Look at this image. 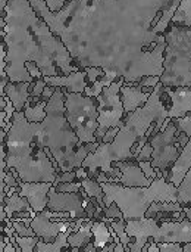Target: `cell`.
I'll return each instance as SVG.
<instances>
[{"instance_id": "6da1fadb", "label": "cell", "mask_w": 191, "mask_h": 252, "mask_svg": "<svg viewBox=\"0 0 191 252\" xmlns=\"http://www.w3.org/2000/svg\"><path fill=\"white\" fill-rule=\"evenodd\" d=\"M183 0H72L53 13L31 3L65 43L80 69L102 68L125 83L161 77L165 32Z\"/></svg>"}, {"instance_id": "7a4b0ae2", "label": "cell", "mask_w": 191, "mask_h": 252, "mask_svg": "<svg viewBox=\"0 0 191 252\" xmlns=\"http://www.w3.org/2000/svg\"><path fill=\"white\" fill-rule=\"evenodd\" d=\"M1 41L6 44V74L10 83H34L27 69L37 63L43 78L80 71L65 43L37 13L29 0H9L0 15Z\"/></svg>"}, {"instance_id": "3957f363", "label": "cell", "mask_w": 191, "mask_h": 252, "mask_svg": "<svg viewBox=\"0 0 191 252\" xmlns=\"http://www.w3.org/2000/svg\"><path fill=\"white\" fill-rule=\"evenodd\" d=\"M169 109L171 99L166 93V89L159 83L153 89L150 99L144 106L127 114L124 126L121 127L115 140L110 143H100L99 148L85 158L82 167L88 170L90 179L96 180L99 174L97 170L109 177L119 179L121 170L113 167V164L122 161H136L133 148L140 139L146 137L152 126H156V133L161 131L164 123L169 118Z\"/></svg>"}, {"instance_id": "277c9868", "label": "cell", "mask_w": 191, "mask_h": 252, "mask_svg": "<svg viewBox=\"0 0 191 252\" xmlns=\"http://www.w3.org/2000/svg\"><path fill=\"white\" fill-rule=\"evenodd\" d=\"M6 149L7 170H15L22 182H56L57 173L44 146L41 123H29L24 112H15Z\"/></svg>"}, {"instance_id": "5b68a950", "label": "cell", "mask_w": 191, "mask_h": 252, "mask_svg": "<svg viewBox=\"0 0 191 252\" xmlns=\"http://www.w3.org/2000/svg\"><path fill=\"white\" fill-rule=\"evenodd\" d=\"M46 120L43 124L44 146L57 161L60 171L68 173L82 167L85 158L99 148V142L81 145L71 128L65 115V90L56 89L46 106Z\"/></svg>"}, {"instance_id": "8992f818", "label": "cell", "mask_w": 191, "mask_h": 252, "mask_svg": "<svg viewBox=\"0 0 191 252\" xmlns=\"http://www.w3.org/2000/svg\"><path fill=\"white\" fill-rule=\"evenodd\" d=\"M105 192V207L118 205L124 214V220H141L155 202H178V188L156 177L147 188H127L119 183H100Z\"/></svg>"}, {"instance_id": "52a82bcc", "label": "cell", "mask_w": 191, "mask_h": 252, "mask_svg": "<svg viewBox=\"0 0 191 252\" xmlns=\"http://www.w3.org/2000/svg\"><path fill=\"white\" fill-rule=\"evenodd\" d=\"M172 213H158L153 219L130 220L125 224L127 235L133 239L130 244L131 252H144V247L149 241L156 244L175 242L190 244L191 221L189 219L183 221H172Z\"/></svg>"}, {"instance_id": "ba28073f", "label": "cell", "mask_w": 191, "mask_h": 252, "mask_svg": "<svg viewBox=\"0 0 191 252\" xmlns=\"http://www.w3.org/2000/svg\"><path fill=\"white\" fill-rule=\"evenodd\" d=\"M164 72L161 84L164 87H191V27L171 24L166 30Z\"/></svg>"}, {"instance_id": "9c48e42d", "label": "cell", "mask_w": 191, "mask_h": 252, "mask_svg": "<svg viewBox=\"0 0 191 252\" xmlns=\"http://www.w3.org/2000/svg\"><path fill=\"white\" fill-rule=\"evenodd\" d=\"M65 115L81 145L97 142L96 133L99 128V111L97 100L94 97L65 90Z\"/></svg>"}, {"instance_id": "30bf717a", "label": "cell", "mask_w": 191, "mask_h": 252, "mask_svg": "<svg viewBox=\"0 0 191 252\" xmlns=\"http://www.w3.org/2000/svg\"><path fill=\"white\" fill-rule=\"evenodd\" d=\"M189 140L190 137H187L184 133H180L174 121L166 130L155 133L149 139V143L153 148L152 165L162 173L165 180H168L169 170L178 159L181 151L189 143Z\"/></svg>"}, {"instance_id": "8fae6325", "label": "cell", "mask_w": 191, "mask_h": 252, "mask_svg": "<svg viewBox=\"0 0 191 252\" xmlns=\"http://www.w3.org/2000/svg\"><path fill=\"white\" fill-rule=\"evenodd\" d=\"M125 80L119 78L113 81L110 86L105 87L103 92L96 97L97 100V111H99V128L96 133L97 142L102 143L103 136L108 130L115 127H122L124 120L127 117L124 103L121 99V89Z\"/></svg>"}, {"instance_id": "7c38bea8", "label": "cell", "mask_w": 191, "mask_h": 252, "mask_svg": "<svg viewBox=\"0 0 191 252\" xmlns=\"http://www.w3.org/2000/svg\"><path fill=\"white\" fill-rule=\"evenodd\" d=\"M47 210L59 211V213H69L72 220L87 217V211L84 208V198L81 193H62L57 192L55 186H52L49 192V204Z\"/></svg>"}, {"instance_id": "4fadbf2b", "label": "cell", "mask_w": 191, "mask_h": 252, "mask_svg": "<svg viewBox=\"0 0 191 252\" xmlns=\"http://www.w3.org/2000/svg\"><path fill=\"white\" fill-rule=\"evenodd\" d=\"M74 221H53L49 217L47 210L38 213L32 220V230L35 232V236L40 238L44 242H53L62 232H66L69 227H72Z\"/></svg>"}, {"instance_id": "5bb4252c", "label": "cell", "mask_w": 191, "mask_h": 252, "mask_svg": "<svg viewBox=\"0 0 191 252\" xmlns=\"http://www.w3.org/2000/svg\"><path fill=\"white\" fill-rule=\"evenodd\" d=\"M53 183L50 182H37V183H27L21 182L19 183V190L18 193L25 198L32 210L38 214L44 210H47L49 204V192L52 189Z\"/></svg>"}, {"instance_id": "9a60e30c", "label": "cell", "mask_w": 191, "mask_h": 252, "mask_svg": "<svg viewBox=\"0 0 191 252\" xmlns=\"http://www.w3.org/2000/svg\"><path fill=\"white\" fill-rule=\"evenodd\" d=\"M113 167L121 170L119 185L127 188H147L153 180L147 179L137 161H122L115 162Z\"/></svg>"}, {"instance_id": "2e32d148", "label": "cell", "mask_w": 191, "mask_h": 252, "mask_svg": "<svg viewBox=\"0 0 191 252\" xmlns=\"http://www.w3.org/2000/svg\"><path fill=\"white\" fill-rule=\"evenodd\" d=\"M44 81L47 83V86H52L55 89H65L71 93H85V89L88 87V77L85 69H80L69 75L44 77Z\"/></svg>"}, {"instance_id": "e0dca14e", "label": "cell", "mask_w": 191, "mask_h": 252, "mask_svg": "<svg viewBox=\"0 0 191 252\" xmlns=\"http://www.w3.org/2000/svg\"><path fill=\"white\" fill-rule=\"evenodd\" d=\"M152 92L143 89L138 83H124L121 89V99L124 103L125 114H131L138 108L144 106L150 99Z\"/></svg>"}, {"instance_id": "ac0fdd59", "label": "cell", "mask_w": 191, "mask_h": 252, "mask_svg": "<svg viewBox=\"0 0 191 252\" xmlns=\"http://www.w3.org/2000/svg\"><path fill=\"white\" fill-rule=\"evenodd\" d=\"M171 99L169 118L177 120L191 114V87H165Z\"/></svg>"}, {"instance_id": "d6986e66", "label": "cell", "mask_w": 191, "mask_h": 252, "mask_svg": "<svg viewBox=\"0 0 191 252\" xmlns=\"http://www.w3.org/2000/svg\"><path fill=\"white\" fill-rule=\"evenodd\" d=\"M191 168V139L189 143L184 146V149L181 151L178 159L175 161V164L172 165V168L169 170V177L168 182L172 183L174 186H180L183 183V180L186 179L187 173Z\"/></svg>"}, {"instance_id": "ffe728a7", "label": "cell", "mask_w": 191, "mask_h": 252, "mask_svg": "<svg viewBox=\"0 0 191 252\" xmlns=\"http://www.w3.org/2000/svg\"><path fill=\"white\" fill-rule=\"evenodd\" d=\"M32 83H9L4 89V96L12 102L16 112H22L31 97ZM3 96V97H4Z\"/></svg>"}, {"instance_id": "44dd1931", "label": "cell", "mask_w": 191, "mask_h": 252, "mask_svg": "<svg viewBox=\"0 0 191 252\" xmlns=\"http://www.w3.org/2000/svg\"><path fill=\"white\" fill-rule=\"evenodd\" d=\"M1 205H4V211L7 214V219H10V220L15 219V216L19 213H29L32 219L37 216V213L32 210L29 202L25 198H22L18 192H15L12 196H6L4 202Z\"/></svg>"}, {"instance_id": "7402d4cb", "label": "cell", "mask_w": 191, "mask_h": 252, "mask_svg": "<svg viewBox=\"0 0 191 252\" xmlns=\"http://www.w3.org/2000/svg\"><path fill=\"white\" fill-rule=\"evenodd\" d=\"M75 227L72 224V227H69L66 232H62L53 242H44V241H40L37 248H35V252H65L66 250H69V236L72 233H75Z\"/></svg>"}, {"instance_id": "603a6c76", "label": "cell", "mask_w": 191, "mask_h": 252, "mask_svg": "<svg viewBox=\"0 0 191 252\" xmlns=\"http://www.w3.org/2000/svg\"><path fill=\"white\" fill-rule=\"evenodd\" d=\"M46 106H47V100L29 97V100L27 102L22 112L29 123H43L46 120V115H47Z\"/></svg>"}, {"instance_id": "cb8c5ba5", "label": "cell", "mask_w": 191, "mask_h": 252, "mask_svg": "<svg viewBox=\"0 0 191 252\" xmlns=\"http://www.w3.org/2000/svg\"><path fill=\"white\" fill-rule=\"evenodd\" d=\"M93 226H94V220H90L88 223L82 224L81 229L75 233H72L68 239L69 247L71 248H80L84 250L90 242L94 241V235H93Z\"/></svg>"}, {"instance_id": "d4e9b609", "label": "cell", "mask_w": 191, "mask_h": 252, "mask_svg": "<svg viewBox=\"0 0 191 252\" xmlns=\"http://www.w3.org/2000/svg\"><path fill=\"white\" fill-rule=\"evenodd\" d=\"M93 235H94V247L97 248V251L103 250L105 247H108L109 244L113 242V238L109 232V226L105 224L103 221H94L93 226Z\"/></svg>"}, {"instance_id": "484cf974", "label": "cell", "mask_w": 191, "mask_h": 252, "mask_svg": "<svg viewBox=\"0 0 191 252\" xmlns=\"http://www.w3.org/2000/svg\"><path fill=\"white\" fill-rule=\"evenodd\" d=\"M81 183H82V189L87 192L88 198H91V199L97 201L100 207H105V204H103L105 192H103L102 185H100L97 180H93V179H90V177H87V179L81 180Z\"/></svg>"}, {"instance_id": "4316f807", "label": "cell", "mask_w": 191, "mask_h": 252, "mask_svg": "<svg viewBox=\"0 0 191 252\" xmlns=\"http://www.w3.org/2000/svg\"><path fill=\"white\" fill-rule=\"evenodd\" d=\"M158 213H184V207L180 202H155L146 213L147 219H153Z\"/></svg>"}, {"instance_id": "83f0119b", "label": "cell", "mask_w": 191, "mask_h": 252, "mask_svg": "<svg viewBox=\"0 0 191 252\" xmlns=\"http://www.w3.org/2000/svg\"><path fill=\"white\" fill-rule=\"evenodd\" d=\"M172 24L191 27V0H183L181 1V4L178 6L175 15L172 18Z\"/></svg>"}, {"instance_id": "f1b7e54d", "label": "cell", "mask_w": 191, "mask_h": 252, "mask_svg": "<svg viewBox=\"0 0 191 252\" xmlns=\"http://www.w3.org/2000/svg\"><path fill=\"white\" fill-rule=\"evenodd\" d=\"M178 202L183 207H191V168L183 183L178 186Z\"/></svg>"}, {"instance_id": "f546056e", "label": "cell", "mask_w": 191, "mask_h": 252, "mask_svg": "<svg viewBox=\"0 0 191 252\" xmlns=\"http://www.w3.org/2000/svg\"><path fill=\"white\" fill-rule=\"evenodd\" d=\"M40 241L41 239L37 238V236H34V238H21V236L15 235V238L10 242L12 244H18L21 247L22 252H35V248H37Z\"/></svg>"}, {"instance_id": "4dcf8cb0", "label": "cell", "mask_w": 191, "mask_h": 252, "mask_svg": "<svg viewBox=\"0 0 191 252\" xmlns=\"http://www.w3.org/2000/svg\"><path fill=\"white\" fill-rule=\"evenodd\" d=\"M125 224H127V221L122 219V220H113V223H112L110 226L113 227V230H115L116 235L119 236L121 244H122L125 248H130V244L133 242V239L127 235V232H125Z\"/></svg>"}, {"instance_id": "1f68e13d", "label": "cell", "mask_w": 191, "mask_h": 252, "mask_svg": "<svg viewBox=\"0 0 191 252\" xmlns=\"http://www.w3.org/2000/svg\"><path fill=\"white\" fill-rule=\"evenodd\" d=\"M172 121L177 126L180 133H184L187 137L191 139V114L186 115V117H181V118H177V120H172Z\"/></svg>"}, {"instance_id": "d6a6232c", "label": "cell", "mask_w": 191, "mask_h": 252, "mask_svg": "<svg viewBox=\"0 0 191 252\" xmlns=\"http://www.w3.org/2000/svg\"><path fill=\"white\" fill-rule=\"evenodd\" d=\"M56 190L62 193H80L82 190V183L78 180L71 182V183H59Z\"/></svg>"}, {"instance_id": "836d02e7", "label": "cell", "mask_w": 191, "mask_h": 252, "mask_svg": "<svg viewBox=\"0 0 191 252\" xmlns=\"http://www.w3.org/2000/svg\"><path fill=\"white\" fill-rule=\"evenodd\" d=\"M12 223H13L15 235H18L21 238H34L35 236V232L32 230V227H28V226H25L19 221H15V220H12Z\"/></svg>"}, {"instance_id": "e575fe53", "label": "cell", "mask_w": 191, "mask_h": 252, "mask_svg": "<svg viewBox=\"0 0 191 252\" xmlns=\"http://www.w3.org/2000/svg\"><path fill=\"white\" fill-rule=\"evenodd\" d=\"M102 210H103V216L106 217V219H110V220H122L124 219V214H122V211L119 210V207L118 205H110V207H102Z\"/></svg>"}, {"instance_id": "d590c367", "label": "cell", "mask_w": 191, "mask_h": 252, "mask_svg": "<svg viewBox=\"0 0 191 252\" xmlns=\"http://www.w3.org/2000/svg\"><path fill=\"white\" fill-rule=\"evenodd\" d=\"M159 83H161V77H158V75H149V77H144V78H141V80L138 81V84H140L143 89L149 90V92H153V89H155Z\"/></svg>"}, {"instance_id": "8d00e7d4", "label": "cell", "mask_w": 191, "mask_h": 252, "mask_svg": "<svg viewBox=\"0 0 191 252\" xmlns=\"http://www.w3.org/2000/svg\"><path fill=\"white\" fill-rule=\"evenodd\" d=\"M47 83L44 81V78H40V80H35L32 83V87H31V97H37V99H41V94L46 89Z\"/></svg>"}, {"instance_id": "74e56055", "label": "cell", "mask_w": 191, "mask_h": 252, "mask_svg": "<svg viewBox=\"0 0 191 252\" xmlns=\"http://www.w3.org/2000/svg\"><path fill=\"white\" fill-rule=\"evenodd\" d=\"M72 0H44L46 6L49 7V10H52L53 13L62 10L68 3H71Z\"/></svg>"}, {"instance_id": "f35d334b", "label": "cell", "mask_w": 191, "mask_h": 252, "mask_svg": "<svg viewBox=\"0 0 191 252\" xmlns=\"http://www.w3.org/2000/svg\"><path fill=\"white\" fill-rule=\"evenodd\" d=\"M161 252H184V245L183 244H175V242H164L158 244Z\"/></svg>"}, {"instance_id": "ab89813d", "label": "cell", "mask_w": 191, "mask_h": 252, "mask_svg": "<svg viewBox=\"0 0 191 252\" xmlns=\"http://www.w3.org/2000/svg\"><path fill=\"white\" fill-rule=\"evenodd\" d=\"M138 164H140V167H141V170H143V173L146 174L147 179L155 180V179L158 177V171H156V168L152 165V161H144V162H138Z\"/></svg>"}, {"instance_id": "60d3db41", "label": "cell", "mask_w": 191, "mask_h": 252, "mask_svg": "<svg viewBox=\"0 0 191 252\" xmlns=\"http://www.w3.org/2000/svg\"><path fill=\"white\" fill-rule=\"evenodd\" d=\"M77 180V173L75 171H68V173H60L57 174L56 177V182L53 183L55 188H57L59 183H71V182H75Z\"/></svg>"}, {"instance_id": "b9f144b4", "label": "cell", "mask_w": 191, "mask_h": 252, "mask_svg": "<svg viewBox=\"0 0 191 252\" xmlns=\"http://www.w3.org/2000/svg\"><path fill=\"white\" fill-rule=\"evenodd\" d=\"M1 182H4V185H6V186H9V188L19 189V183H21L22 180H21V179H18V177H15V174H13L10 170H7V171H6V174H4V177L1 179Z\"/></svg>"}, {"instance_id": "7bdbcfd3", "label": "cell", "mask_w": 191, "mask_h": 252, "mask_svg": "<svg viewBox=\"0 0 191 252\" xmlns=\"http://www.w3.org/2000/svg\"><path fill=\"white\" fill-rule=\"evenodd\" d=\"M85 72H87V77H88V84L96 83L99 78H102L105 75V71L102 68H87Z\"/></svg>"}, {"instance_id": "ee69618b", "label": "cell", "mask_w": 191, "mask_h": 252, "mask_svg": "<svg viewBox=\"0 0 191 252\" xmlns=\"http://www.w3.org/2000/svg\"><path fill=\"white\" fill-rule=\"evenodd\" d=\"M152 157H153V148H152V145L147 142V143L144 145V148L141 149V152H140V155H138V158H137V162L152 161Z\"/></svg>"}, {"instance_id": "f6af8a7d", "label": "cell", "mask_w": 191, "mask_h": 252, "mask_svg": "<svg viewBox=\"0 0 191 252\" xmlns=\"http://www.w3.org/2000/svg\"><path fill=\"white\" fill-rule=\"evenodd\" d=\"M27 69H28L29 75H31L34 80H40V78H43V74H41L40 68L37 66V63H34V62H28V63H27Z\"/></svg>"}, {"instance_id": "bcb514c9", "label": "cell", "mask_w": 191, "mask_h": 252, "mask_svg": "<svg viewBox=\"0 0 191 252\" xmlns=\"http://www.w3.org/2000/svg\"><path fill=\"white\" fill-rule=\"evenodd\" d=\"M119 127H115V128H110V130H108L106 131V134L103 136V139H102V143H110V142H113L115 140V137L118 136V133H119Z\"/></svg>"}, {"instance_id": "7dc6e473", "label": "cell", "mask_w": 191, "mask_h": 252, "mask_svg": "<svg viewBox=\"0 0 191 252\" xmlns=\"http://www.w3.org/2000/svg\"><path fill=\"white\" fill-rule=\"evenodd\" d=\"M55 92H56V89H55V87H52V86H46V89H44V92H43V94H41V99H43V100H50V99H52V96L55 94Z\"/></svg>"}, {"instance_id": "c3c4849f", "label": "cell", "mask_w": 191, "mask_h": 252, "mask_svg": "<svg viewBox=\"0 0 191 252\" xmlns=\"http://www.w3.org/2000/svg\"><path fill=\"white\" fill-rule=\"evenodd\" d=\"M74 171L77 173V180H78V182H81V180L90 177V176H88V170L84 168V167H80V168H77V170H74Z\"/></svg>"}, {"instance_id": "681fc988", "label": "cell", "mask_w": 191, "mask_h": 252, "mask_svg": "<svg viewBox=\"0 0 191 252\" xmlns=\"http://www.w3.org/2000/svg\"><path fill=\"white\" fill-rule=\"evenodd\" d=\"M144 252H161L159 250V247H158V244L156 242H153V241H149L147 244H146V247H144Z\"/></svg>"}, {"instance_id": "f907efd6", "label": "cell", "mask_w": 191, "mask_h": 252, "mask_svg": "<svg viewBox=\"0 0 191 252\" xmlns=\"http://www.w3.org/2000/svg\"><path fill=\"white\" fill-rule=\"evenodd\" d=\"M184 213H186L187 219L191 221V207H184ZM184 252H191V242L184 245Z\"/></svg>"}, {"instance_id": "816d5d0a", "label": "cell", "mask_w": 191, "mask_h": 252, "mask_svg": "<svg viewBox=\"0 0 191 252\" xmlns=\"http://www.w3.org/2000/svg\"><path fill=\"white\" fill-rule=\"evenodd\" d=\"M4 252H18L16 251V245L12 244V242H7V244L4 245Z\"/></svg>"}, {"instance_id": "f5cc1de1", "label": "cell", "mask_w": 191, "mask_h": 252, "mask_svg": "<svg viewBox=\"0 0 191 252\" xmlns=\"http://www.w3.org/2000/svg\"><path fill=\"white\" fill-rule=\"evenodd\" d=\"M115 252H125V247L122 244H116V248H115Z\"/></svg>"}]
</instances>
